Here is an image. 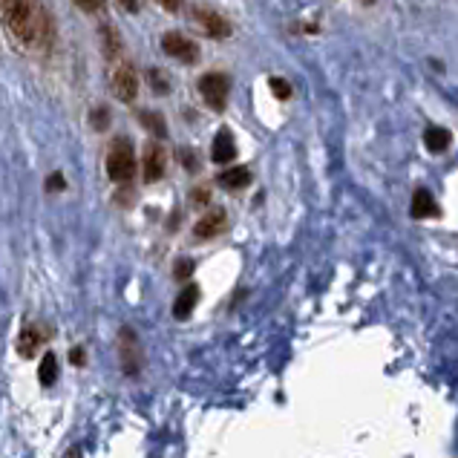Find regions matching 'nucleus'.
<instances>
[{
  "label": "nucleus",
  "mask_w": 458,
  "mask_h": 458,
  "mask_svg": "<svg viewBox=\"0 0 458 458\" xmlns=\"http://www.w3.org/2000/svg\"><path fill=\"white\" fill-rule=\"evenodd\" d=\"M89 122H93V127H96V130H107V122H110L107 107H96L93 113H89Z\"/></svg>",
  "instance_id": "412c9836"
},
{
  "label": "nucleus",
  "mask_w": 458,
  "mask_h": 458,
  "mask_svg": "<svg viewBox=\"0 0 458 458\" xmlns=\"http://www.w3.org/2000/svg\"><path fill=\"white\" fill-rule=\"evenodd\" d=\"M52 329H49V323H41V320H32V323H26L23 329L18 332V340H15V349H18V355L26 358V360H32L41 355V349L44 344L49 340Z\"/></svg>",
  "instance_id": "423d86ee"
},
{
  "label": "nucleus",
  "mask_w": 458,
  "mask_h": 458,
  "mask_svg": "<svg viewBox=\"0 0 458 458\" xmlns=\"http://www.w3.org/2000/svg\"><path fill=\"white\" fill-rule=\"evenodd\" d=\"M38 381H41V386H55L58 381V358L52 355V352H47V355L41 358V363H38Z\"/></svg>",
  "instance_id": "f3484780"
},
{
  "label": "nucleus",
  "mask_w": 458,
  "mask_h": 458,
  "mask_svg": "<svg viewBox=\"0 0 458 458\" xmlns=\"http://www.w3.org/2000/svg\"><path fill=\"white\" fill-rule=\"evenodd\" d=\"M0 15L9 38L18 47L38 49L49 44L52 23L41 0H0Z\"/></svg>",
  "instance_id": "f257e3e1"
},
{
  "label": "nucleus",
  "mask_w": 458,
  "mask_h": 458,
  "mask_svg": "<svg viewBox=\"0 0 458 458\" xmlns=\"http://www.w3.org/2000/svg\"><path fill=\"white\" fill-rule=\"evenodd\" d=\"M113 93L122 104H133L136 96H139V75H136V67L133 64H119V67L113 70Z\"/></svg>",
  "instance_id": "0eeeda50"
},
{
  "label": "nucleus",
  "mask_w": 458,
  "mask_h": 458,
  "mask_svg": "<svg viewBox=\"0 0 458 458\" xmlns=\"http://www.w3.org/2000/svg\"><path fill=\"white\" fill-rule=\"evenodd\" d=\"M98 38H101V49H104V55H107V58H119V55H122L124 41H122V35H119V30H115V26L104 23L101 30H98Z\"/></svg>",
  "instance_id": "dca6fc26"
},
{
  "label": "nucleus",
  "mask_w": 458,
  "mask_h": 458,
  "mask_svg": "<svg viewBox=\"0 0 458 458\" xmlns=\"http://www.w3.org/2000/svg\"><path fill=\"white\" fill-rule=\"evenodd\" d=\"M191 26L199 35L205 38H214V41H225V38H231V21L228 18H222L216 9L211 6H193L191 9Z\"/></svg>",
  "instance_id": "20e7f679"
},
{
  "label": "nucleus",
  "mask_w": 458,
  "mask_h": 458,
  "mask_svg": "<svg viewBox=\"0 0 458 458\" xmlns=\"http://www.w3.org/2000/svg\"><path fill=\"white\" fill-rule=\"evenodd\" d=\"M64 458H84V455H81V450H78V447H72V450H70L67 455H64Z\"/></svg>",
  "instance_id": "c756f323"
},
{
  "label": "nucleus",
  "mask_w": 458,
  "mask_h": 458,
  "mask_svg": "<svg viewBox=\"0 0 458 458\" xmlns=\"http://www.w3.org/2000/svg\"><path fill=\"white\" fill-rule=\"evenodd\" d=\"M139 119H141V124H145V130L150 136H156V139H165L167 136V124H165V115L162 113H156V110H141L139 113Z\"/></svg>",
  "instance_id": "a211bd4d"
},
{
  "label": "nucleus",
  "mask_w": 458,
  "mask_h": 458,
  "mask_svg": "<svg viewBox=\"0 0 458 458\" xmlns=\"http://www.w3.org/2000/svg\"><path fill=\"white\" fill-rule=\"evenodd\" d=\"M424 145L429 153H447V148L453 145V133L447 127H427L424 130Z\"/></svg>",
  "instance_id": "2eb2a0df"
},
{
  "label": "nucleus",
  "mask_w": 458,
  "mask_h": 458,
  "mask_svg": "<svg viewBox=\"0 0 458 458\" xmlns=\"http://www.w3.org/2000/svg\"><path fill=\"white\" fill-rule=\"evenodd\" d=\"M179 159H185L188 170H196V159H193V153H191V150H182V153H179Z\"/></svg>",
  "instance_id": "cd10ccee"
},
{
  "label": "nucleus",
  "mask_w": 458,
  "mask_h": 458,
  "mask_svg": "<svg viewBox=\"0 0 458 458\" xmlns=\"http://www.w3.org/2000/svg\"><path fill=\"white\" fill-rule=\"evenodd\" d=\"M107 176L115 182V185H127L136 176V156H133V145L130 139L119 136L113 139V145L107 150Z\"/></svg>",
  "instance_id": "f03ea898"
},
{
  "label": "nucleus",
  "mask_w": 458,
  "mask_h": 458,
  "mask_svg": "<svg viewBox=\"0 0 458 458\" xmlns=\"http://www.w3.org/2000/svg\"><path fill=\"white\" fill-rule=\"evenodd\" d=\"M115 349H119V363H122V372L127 377H136L145 369V349H141V340L139 332L130 329V326H122L119 337H115Z\"/></svg>",
  "instance_id": "7ed1b4c3"
},
{
  "label": "nucleus",
  "mask_w": 458,
  "mask_h": 458,
  "mask_svg": "<svg viewBox=\"0 0 458 458\" xmlns=\"http://www.w3.org/2000/svg\"><path fill=\"white\" fill-rule=\"evenodd\" d=\"M70 363L75 366V369H84V366H87V349L84 346H72L70 349Z\"/></svg>",
  "instance_id": "4be33fe9"
},
{
  "label": "nucleus",
  "mask_w": 458,
  "mask_h": 458,
  "mask_svg": "<svg viewBox=\"0 0 458 458\" xmlns=\"http://www.w3.org/2000/svg\"><path fill=\"white\" fill-rule=\"evenodd\" d=\"M72 4L81 9V12H89V15H93V12H101L104 9V0H72Z\"/></svg>",
  "instance_id": "393cba45"
},
{
  "label": "nucleus",
  "mask_w": 458,
  "mask_h": 458,
  "mask_svg": "<svg viewBox=\"0 0 458 458\" xmlns=\"http://www.w3.org/2000/svg\"><path fill=\"white\" fill-rule=\"evenodd\" d=\"M162 49L179 64H196V61H199V47H196L191 38L182 35V32H167L162 38Z\"/></svg>",
  "instance_id": "6e6552de"
},
{
  "label": "nucleus",
  "mask_w": 458,
  "mask_h": 458,
  "mask_svg": "<svg viewBox=\"0 0 458 458\" xmlns=\"http://www.w3.org/2000/svg\"><path fill=\"white\" fill-rule=\"evenodd\" d=\"M167 170V153L165 148L159 145V141H153V145L145 148V159H141V176H145L148 185H153V182H159L165 176Z\"/></svg>",
  "instance_id": "9d476101"
},
{
  "label": "nucleus",
  "mask_w": 458,
  "mask_h": 458,
  "mask_svg": "<svg viewBox=\"0 0 458 458\" xmlns=\"http://www.w3.org/2000/svg\"><path fill=\"white\" fill-rule=\"evenodd\" d=\"M148 81H150V89L153 93H170V81H167V75L162 70H150L148 72Z\"/></svg>",
  "instance_id": "6ab92c4d"
},
{
  "label": "nucleus",
  "mask_w": 458,
  "mask_h": 458,
  "mask_svg": "<svg viewBox=\"0 0 458 458\" xmlns=\"http://www.w3.org/2000/svg\"><path fill=\"white\" fill-rule=\"evenodd\" d=\"M211 159L216 165H231L237 159V145H233V133L228 127H222L214 136V148H211Z\"/></svg>",
  "instance_id": "9b49d317"
},
{
  "label": "nucleus",
  "mask_w": 458,
  "mask_h": 458,
  "mask_svg": "<svg viewBox=\"0 0 458 458\" xmlns=\"http://www.w3.org/2000/svg\"><path fill=\"white\" fill-rule=\"evenodd\" d=\"M119 4H122L124 12H130V15H133V12H139V0H119Z\"/></svg>",
  "instance_id": "c85d7f7f"
},
{
  "label": "nucleus",
  "mask_w": 458,
  "mask_h": 458,
  "mask_svg": "<svg viewBox=\"0 0 458 458\" xmlns=\"http://www.w3.org/2000/svg\"><path fill=\"white\" fill-rule=\"evenodd\" d=\"M196 303H199V285L188 283L185 289L176 294V300H174V318L176 320H191Z\"/></svg>",
  "instance_id": "ddd939ff"
},
{
  "label": "nucleus",
  "mask_w": 458,
  "mask_h": 458,
  "mask_svg": "<svg viewBox=\"0 0 458 458\" xmlns=\"http://www.w3.org/2000/svg\"><path fill=\"white\" fill-rule=\"evenodd\" d=\"M47 191H49V193L67 191V179H64V174H52V176L47 179Z\"/></svg>",
  "instance_id": "5701e85b"
},
{
  "label": "nucleus",
  "mask_w": 458,
  "mask_h": 458,
  "mask_svg": "<svg viewBox=\"0 0 458 458\" xmlns=\"http://www.w3.org/2000/svg\"><path fill=\"white\" fill-rule=\"evenodd\" d=\"M363 4H366V6H369V4H375V0H363Z\"/></svg>",
  "instance_id": "7c9ffc66"
},
{
  "label": "nucleus",
  "mask_w": 458,
  "mask_h": 458,
  "mask_svg": "<svg viewBox=\"0 0 458 458\" xmlns=\"http://www.w3.org/2000/svg\"><path fill=\"white\" fill-rule=\"evenodd\" d=\"M196 89H199V96L205 98V104L211 107L214 113H222L228 107V93H231V81L225 72H205L199 78V84H196Z\"/></svg>",
  "instance_id": "39448f33"
},
{
  "label": "nucleus",
  "mask_w": 458,
  "mask_h": 458,
  "mask_svg": "<svg viewBox=\"0 0 458 458\" xmlns=\"http://www.w3.org/2000/svg\"><path fill=\"white\" fill-rule=\"evenodd\" d=\"M268 87H271L274 98H280V101H289V98H292V84H289V81H283V78H271Z\"/></svg>",
  "instance_id": "aec40b11"
},
{
  "label": "nucleus",
  "mask_w": 458,
  "mask_h": 458,
  "mask_svg": "<svg viewBox=\"0 0 458 458\" xmlns=\"http://www.w3.org/2000/svg\"><path fill=\"white\" fill-rule=\"evenodd\" d=\"M410 214H412V219H433V216L441 214V208H438V202H436V196L429 193L427 188H418V191L412 193Z\"/></svg>",
  "instance_id": "f8f14e48"
},
{
  "label": "nucleus",
  "mask_w": 458,
  "mask_h": 458,
  "mask_svg": "<svg viewBox=\"0 0 458 458\" xmlns=\"http://www.w3.org/2000/svg\"><path fill=\"white\" fill-rule=\"evenodd\" d=\"M159 6H165L167 12H179L182 9V0H156Z\"/></svg>",
  "instance_id": "bb28decb"
},
{
  "label": "nucleus",
  "mask_w": 458,
  "mask_h": 458,
  "mask_svg": "<svg viewBox=\"0 0 458 458\" xmlns=\"http://www.w3.org/2000/svg\"><path fill=\"white\" fill-rule=\"evenodd\" d=\"M193 274V259H179L176 268H174V277L176 280H188Z\"/></svg>",
  "instance_id": "b1692460"
},
{
  "label": "nucleus",
  "mask_w": 458,
  "mask_h": 458,
  "mask_svg": "<svg viewBox=\"0 0 458 458\" xmlns=\"http://www.w3.org/2000/svg\"><path fill=\"white\" fill-rule=\"evenodd\" d=\"M191 202L193 205H208V202H211V191H208V188H193V193H191Z\"/></svg>",
  "instance_id": "a878e982"
},
{
  "label": "nucleus",
  "mask_w": 458,
  "mask_h": 458,
  "mask_svg": "<svg viewBox=\"0 0 458 458\" xmlns=\"http://www.w3.org/2000/svg\"><path fill=\"white\" fill-rule=\"evenodd\" d=\"M216 185H222L225 191H242V188L251 185V170L242 167V165H233L216 176Z\"/></svg>",
  "instance_id": "4468645a"
},
{
  "label": "nucleus",
  "mask_w": 458,
  "mask_h": 458,
  "mask_svg": "<svg viewBox=\"0 0 458 458\" xmlns=\"http://www.w3.org/2000/svg\"><path fill=\"white\" fill-rule=\"evenodd\" d=\"M228 231V214L222 208H211L199 216V222L193 225V240H216Z\"/></svg>",
  "instance_id": "1a4fd4ad"
}]
</instances>
